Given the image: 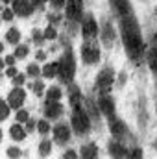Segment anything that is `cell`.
Returning <instances> with one entry per match:
<instances>
[{"instance_id": "cell-1", "label": "cell", "mask_w": 157, "mask_h": 159, "mask_svg": "<svg viewBox=\"0 0 157 159\" xmlns=\"http://www.w3.org/2000/svg\"><path fill=\"white\" fill-rule=\"evenodd\" d=\"M120 26H122V41H124V46L128 50V56L133 61H139L142 57V54H144V43H142L141 28H139L135 17L133 15L122 17Z\"/></svg>"}, {"instance_id": "cell-2", "label": "cell", "mask_w": 157, "mask_h": 159, "mask_svg": "<svg viewBox=\"0 0 157 159\" xmlns=\"http://www.w3.org/2000/svg\"><path fill=\"white\" fill-rule=\"evenodd\" d=\"M74 72H76V61H74V56L70 50H67L61 57V61L57 63V74L59 78L67 83H70L74 78Z\"/></svg>"}, {"instance_id": "cell-3", "label": "cell", "mask_w": 157, "mask_h": 159, "mask_svg": "<svg viewBox=\"0 0 157 159\" xmlns=\"http://www.w3.org/2000/svg\"><path fill=\"white\" fill-rule=\"evenodd\" d=\"M72 128L78 135H87L89 129H91V119L89 115L85 113L83 107H74V113H72Z\"/></svg>"}, {"instance_id": "cell-4", "label": "cell", "mask_w": 157, "mask_h": 159, "mask_svg": "<svg viewBox=\"0 0 157 159\" xmlns=\"http://www.w3.org/2000/svg\"><path fill=\"white\" fill-rule=\"evenodd\" d=\"M113 80H115V72H113L111 69H104V70L98 74V78H96V85H98V89L105 94V93L111 89Z\"/></svg>"}, {"instance_id": "cell-5", "label": "cell", "mask_w": 157, "mask_h": 159, "mask_svg": "<svg viewBox=\"0 0 157 159\" xmlns=\"http://www.w3.org/2000/svg\"><path fill=\"white\" fill-rule=\"evenodd\" d=\"M81 59H83L85 63H89V65L98 63V59H100V50H98V46H96V44H85V46L81 48Z\"/></svg>"}, {"instance_id": "cell-6", "label": "cell", "mask_w": 157, "mask_h": 159, "mask_svg": "<svg viewBox=\"0 0 157 159\" xmlns=\"http://www.w3.org/2000/svg\"><path fill=\"white\" fill-rule=\"evenodd\" d=\"M98 107L102 109V113H104L109 120L117 119V117H115V102H113L111 96H105V94H104V96L100 98V102H98Z\"/></svg>"}, {"instance_id": "cell-7", "label": "cell", "mask_w": 157, "mask_h": 159, "mask_svg": "<svg viewBox=\"0 0 157 159\" xmlns=\"http://www.w3.org/2000/svg\"><path fill=\"white\" fill-rule=\"evenodd\" d=\"M81 30H83V37H85V39H94V37L98 35V24H96L94 17H91V15H89V17L83 20Z\"/></svg>"}, {"instance_id": "cell-8", "label": "cell", "mask_w": 157, "mask_h": 159, "mask_svg": "<svg viewBox=\"0 0 157 159\" xmlns=\"http://www.w3.org/2000/svg\"><path fill=\"white\" fill-rule=\"evenodd\" d=\"M34 11V4L30 0H13V13L20 17H28Z\"/></svg>"}, {"instance_id": "cell-9", "label": "cell", "mask_w": 157, "mask_h": 159, "mask_svg": "<svg viewBox=\"0 0 157 159\" xmlns=\"http://www.w3.org/2000/svg\"><path fill=\"white\" fill-rule=\"evenodd\" d=\"M65 11H67V17L70 20H78L81 17V0H67Z\"/></svg>"}, {"instance_id": "cell-10", "label": "cell", "mask_w": 157, "mask_h": 159, "mask_svg": "<svg viewBox=\"0 0 157 159\" xmlns=\"http://www.w3.org/2000/svg\"><path fill=\"white\" fill-rule=\"evenodd\" d=\"M54 139H56V143H59V144L69 143V141H70V128H69L67 124H57V126L54 128Z\"/></svg>"}, {"instance_id": "cell-11", "label": "cell", "mask_w": 157, "mask_h": 159, "mask_svg": "<svg viewBox=\"0 0 157 159\" xmlns=\"http://www.w3.org/2000/svg\"><path fill=\"white\" fill-rule=\"evenodd\" d=\"M24 100H26V93L20 89V87H17V89H13L11 93H9V98H7V104L11 106V107H20L22 104H24Z\"/></svg>"}, {"instance_id": "cell-12", "label": "cell", "mask_w": 157, "mask_h": 159, "mask_svg": "<svg viewBox=\"0 0 157 159\" xmlns=\"http://www.w3.org/2000/svg\"><path fill=\"white\" fill-rule=\"evenodd\" d=\"M61 113H63V106L59 104V102H46V106H44V115H46V119L54 120V119H59L61 117Z\"/></svg>"}, {"instance_id": "cell-13", "label": "cell", "mask_w": 157, "mask_h": 159, "mask_svg": "<svg viewBox=\"0 0 157 159\" xmlns=\"http://www.w3.org/2000/svg\"><path fill=\"white\" fill-rule=\"evenodd\" d=\"M109 128H111V133H113V137H115L117 141L124 139V137H126V133H128V128H126V124H124L122 120H118V119L109 120Z\"/></svg>"}, {"instance_id": "cell-14", "label": "cell", "mask_w": 157, "mask_h": 159, "mask_svg": "<svg viewBox=\"0 0 157 159\" xmlns=\"http://www.w3.org/2000/svg\"><path fill=\"white\" fill-rule=\"evenodd\" d=\"M107 150H109V154H111V156H113L115 159H122L124 156H128V150H126L124 143H120V141H117V139L109 143Z\"/></svg>"}, {"instance_id": "cell-15", "label": "cell", "mask_w": 157, "mask_h": 159, "mask_svg": "<svg viewBox=\"0 0 157 159\" xmlns=\"http://www.w3.org/2000/svg\"><path fill=\"white\" fill-rule=\"evenodd\" d=\"M111 2H113L117 13L120 15V19H122V17H128V15H133L131 6H129V0H111Z\"/></svg>"}, {"instance_id": "cell-16", "label": "cell", "mask_w": 157, "mask_h": 159, "mask_svg": "<svg viewBox=\"0 0 157 159\" xmlns=\"http://www.w3.org/2000/svg\"><path fill=\"white\" fill-rule=\"evenodd\" d=\"M81 159H98V148L94 143H89L81 148Z\"/></svg>"}, {"instance_id": "cell-17", "label": "cell", "mask_w": 157, "mask_h": 159, "mask_svg": "<svg viewBox=\"0 0 157 159\" xmlns=\"http://www.w3.org/2000/svg\"><path fill=\"white\" fill-rule=\"evenodd\" d=\"M9 133H11V137H13L15 141H22V139L26 137V129H24L20 124H15V126H11Z\"/></svg>"}, {"instance_id": "cell-18", "label": "cell", "mask_w": 157, "mask_h": 159, "mask_svg": "<svg viewBox=\"0 0 157 159\" xmlns=\"http://www.w3.org/2000/svg\"><path fill=\"white\" fill-rule=\"evenodd\" d=\"M148 63H150V69L157 74V46H154L148 52Z\"/></svg>"}, {"instance_id": "cell-19", "label": "cell", "mask_w": 157, "mask_h": 159, "mask_svg": "<svg viewBox=\"0 0 157 159\" xmlns=\"http://www.w3.org/2000/svg\"><path fill=\"white\" fill-rule=\"evenodd\" d=\"M57 74V63H48L44 69H43V76L44 78H54Z\"/></svg>"}, {"instance_id": "cell-20", "label": "cell", "mask_w": 157, "mask_h": 159, "mask_svg": "<svg viewBox=\"0 0 157 159\" xmlns=\"http://www.w3.org/2000/svg\"><path fill=\"white\" fill-rule=\"evenodd\" d=\"M46 96H48L50 102H59V98H61V89H59V87H50L48 93H46Z\"/></svg>"}, {"instance_id": "cell-21", "label": "cell", "mask_w": 157, "mask_h": 159, "mask_svg": "<svg viewBox=\"0 0 157 159\" xmlns=\"http://www.w3.org/2000/svg\"><path fill=\"white\" fill-rule=\"evenodd\" d=\"M6 39H7V43H11V44H17V43L20 41V34H19V30H17V28H11V30L6 34Z\"/></svg>"}, {"instance_id": "cell-22", "label": "cell", "mask_w": 157, "mask_h": 159, "mask_svg": "<svg viewBox=\"0 0 157 159\" xmlns=\"http://www.w3.org/2000/svg\"><path fill=\"white\" fill-rule=\"evenodd\" d=\"M50 152H52V143H50V141H43L39 144V154L43 157H46Z\"/></svg>"}, {"instance_id": "cell-23", "label": "cell", "mask_w": 157, "mask_h": 159, "mask_svg": "<svg viewBox=\"0 0 157 159\" xmlns=\"http://www.w3.org/2000/svg\"><path fill=\"white\" fill-rule=\"evenodd\" d=\"M26 56H28V46L26 44H20V46L15 48V57L17 59H24Z\"/></svg>"}, {"instance_id": "cell-24", "label": "cell", "mask_w": 157, "mask_h": 159, "mask_svg": "<svg viewBox=\"0 0 157 159\" xmlns=\"http://www.w3.org/2000/svg\"><path fill=\"white\" fill-rule=\"evenodd\" d=\"M7 115H9V104H6L4 100H0V120L7 119Z\"/></svg>"}, {"instance_id": "cell-25", "label": "cell", "mask_w": 157, "mask_h": 159, "mask_svg": "<svg viewBox=\"0 0 157 159\" xmlns=\"http://www.w3.org/2000/svg\"><path fill=\"white\" fill-rule=\"evenodd\" d=\"M37 129H39V133L46 135V133L50 131V124H48L46 120H39V122H37Z\"/></svg>"}, {"instance_id": "cell-26", "label": "cell", "mask_w": 157, "mask_h": 159, "mask_svg": "<svg viewBox=\"0 0 157 159\" xmlns=\"http://www.w3.org/2000/svg\"><path fill=\"white\" fill-rule=\"evenodd\" d=\"M39 74H41V70H39V67H37L35 63L28 67V76H32V78H37Z\"/></svg>"}, {"instance_id": "cell-27", "label": "cell", "mask_w": 157, "mask_h": 159, "mask_svg": "<svg viewBox=\"0 0 157 159\" xmlns=\"http://www.w3.org/2000/svg\"><path fill=\"white\" fill-rule=\"evenodd\" d=\"M128 159H142V152H141V148H133V150L128 154Z\"/></svg>"}, {"instance_id": "cell-28", "label": "cell", "mask_w": 157, "mask_h": 159, "mask_svg": "<svg viewBox=\"0 0 157 159\" xmlns=\"http://www.w3.org/2000/svg\"><path fill=\"white\" fill-rule=\"evenodd\" d=\"M44 39H56V30H54L52 26H48V28L44 30Z\"/></svg>"}, {"instance_id": "cell-29", "label": "cell", "mask_w": 157, "mask_h": 159, "mask_svg": "<svg viewBox=\"0 0 157 159\" xmlns=\"http://www.w3.org/2000/svg\"><path fill=\"white\" fill-rule=\"evenodd\" d=\"M17 120H19V122H28V111L19 109V113H17Z\"/></svg>"}, {"instance_id": "cell-30", "label": "cell", "mask_w": 157, "mask_h": 159, "mask_svg": "<svg viewBox=\"0 0 157 159\" xmlns=\"http://www.w3.org/2000/svg\"><path fill=\"white\" fill-rule=\"evenodd\" d=\"M7 156H9L11 159H17L19 156H20V150H19V148H15V146H11V148L7 150Z\"/></svg>"}, {"instance_id": "cell-31", "label": "cell", "mask_w": 157, "mask_h": 159, "mask_svg": "<svg viewBox=\"0 0 157 159\" xmlns=\"http://www.w3.org/2000/svg\"><path fill=\"white\" fill-rule=\"evenodd\" d=\"M32 89H34V93H35V94H43V89H44V87H43V83H41V81H35V83L32 85Z\"/></svg>"}, {"instance_id": "cell-32", "label": "cell", "mask_w": 157, "mask_h": 159, "mask_svg": "<svg viewBox=\"0 0 157 159\" xmlns=\"http://www.w3.org/2000/svg\"><path fill=\"white\" fill-rule=\"evenodd\" d=\"M32 35H34V41H35V43H43V39H44V34H41L39 30H34Z\"/></svg>"}, {"instance_id": "cell-33", "label": "cell", "mask_w": 157, "mask_h": 159, "mask_svg": "<svg viewBox=\"0 0 157 159\" xmlns=\"http://www.w3.org/2000/svg\"><path fill=\"white\" fill-rule=\"evenodd\" d=\"M50 4H52L54 7H65L67 0H50Z\"/></svg>"}, {"instance_id": "cell-34", "label": "cell", "mask_w": 157, "mask_h": 159, "mask_svg": "<svg viewBox=\"0 0 157 159\" xmlns=\"http://www.w3.org/2000/svg\"><path fill=\"white\" fill-rule=\"evenodd\" d=\"M2 19H4V20H11V19H13V11H9V9H4V13H2Z\"/></svg>"}, {"instance_id": "cell-35", "label": "cell", "mask_w": 157, "mask_h": 159, "mask_svg": "<svg viewBox=\"0 0 157 159\" xmlns=\"http://www.w3.org/2000/svg\"><path fill=\"white\" fill-rule=\"evenodd\" d=\"M13 83H15V85H22V83H24V74H17V76L13 78Z\"/></svg>"}, {"instance_id": "cell-36", "label": "cell", "mask_w": 157, "mask_h": 159, "mask_svg": "<svg viewBox=\"0 0 157 159\" xmlns=\"http://www.w3.org/2000/svg\"><path fill=\"white\" fill-rule=\"evenodd\" d=\"M63 159H78V156H76V152H72V150H69L67 154H65V157Z\"/></svg>"}, {"instance_id": "cell-37", "label": "cell", "mask_w": 157, "mask_h": 159, "mask_svg": "<svg viewBox=\"0 0 157 159\" xmlns=\"http://www.w3.org/2000/svg\"><path fill=\"white\" fill-rule=\"evenodd\" d=\"M34 128H35V122H34V120H28V122H26V129H28V131H32Z\"/></svg>"}, {"instance_id": "cell-38", "label": "cell", "mask_w": 157, "mask_h": 159, "mask_svg": "<svg viewBox=\"0 0 157 159\" xmlns=\"http://www.w3.org/2000/svg\"><path fill=\"white\" fill-rule=\"evenodd\" d=\"M7 76H11V78H15V76H17V70H15L13 67H9V69H7Z\"/></svg>"}, {"instance_id": "cell-39", "label": "cell", "mask_w": 157, "mask_h": 159, "mask_svg": "<svg viewBox=\"0 0 157 159\" xmlns=\"http://www.w3.org/2000/svg\"><path fill=\"white\" fill-rule=\"evenodd\" d=\"M32 4H34V7H41L43 6V0H32Z\"/></svg>"}, {"instance_id": "cell-40", "label": "cell", "mask_w": 157, "mask_h": 159, "mask_svg": "<svg viewBox=\"0 0 157 159\" xmlns=\"http://www.w3.org/2000/svg\"><path fill=\"white\" fill-rule=\"evenodd\" d=\"M13 61H15V57H11V56L6 57V63H7V65H13Z\"/></svg>"}, {"instance_id": "cell-41", "label": "cell", "mask_w": 157, "mask_h": 159, "mask_svg": "<svg viewBox=\"0 0 157 159\" xmlns=\"http://www.w3.org/2000/svg\"><path fill=\"white\" fill-rule=\"evenodd\" d=\"M2 67H4V61L0 59V72H2Z\"/></svg>"}, {"instance_id": "cell-42", "label": "cell", "mask_w": 157, "mask_h": 159, "mask_svg": "<svg viewBox=\"0 0 157 159\" xmlns=\"http://www.w3.org/2000/svg\"><path fill=\"white\" fill-rule=\"evenodd\" d=\"M2 2H4V4H9V2H13V0H2Z\"/></svg>"}, {"instance_id": "cell-43", "label": "cell", "mask_w": 157, "mask_h": 159, "mask_svg": "<svg viewBox=\"0 0 157 159\" xmlns=\"http://www.w3.org/2000/svg\"><path fill=\"white\" fill-rule=\"evenodd\" d=\"M2 50H4V44H2V43H0V52H2Z\"/></svg>"}, {"instance_id": "cell-44", "label": "cell", "mask_w": 157, "mask_h": 159, "mask_svg": "<svg viewBox=\"0 0 157 159\" xmlns=\"http://www.w3.org/2000/svg\"><path fill=\"white\" fill-rule=\"evenodd\" d=\"M0 139H2V131H0Z\"/></svg>"}]
</instances>
